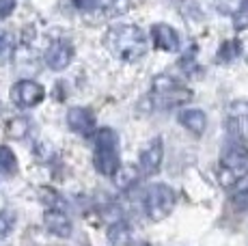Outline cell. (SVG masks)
I'll return each instance as SVG.
<instances>
[{"label": "cell", "instance_id": "cell-9", "mask_svg": "<svg viewBox=\"0 0 248 246\" xmlns=\"http://www.w3.org/2000/svg\"><path fill=\"white\" fill-rule=\"evenodd\" d=\"M71 56H74V48L67 44V41H59L54 44L47 52V67L52 72H63L65 67L71 63Z\"/></svg>", "mask_w": 248, "mask_h": 246}, {"label": "cell", "instance_id": "cell-13", "mask_svg": "<svg viewBox=\"0 0 248 246\" xmlns=\"http://www.w3.org/2000/svg\"><path fill=\"white\" fill-rule=\"evenodd\" d=\"M17 171V158L7 145H0V173L2 175H16Z\"/></svg>", "mask_w": 248, "mask_h": 246}, {"label": "cell", "instance_id": "cell-3", "mask_svg": "<svg viewBox=\"0 0 248 246\" xmlns=\"http://www.w3.org/2000/svg\"><path fill=\"white\" fill-rule=\"evenodd\" d=\"M175 190L166 184H154L145 195V212L151 220H164L175 207Z\"/></svg>", "mask_w": 248, "mask_h": 246}, {"label": "cell", "instance_id": "cell-14", "mask_svg": "<svg viewBox=\"0 0 248 246\" xmlns=\"http://www.w3.org/2000/svg\"><path fill=\"white\" fill-rule=\"evenodd\" d=\"M240 52H242V44L237 39L225 41V44L220 46V50H218V61H222V63H231V61H235L237 56H240Z\"/></svg>", "mask_w": 248, "mask_h": 246}, {"label": "cell", "instance_id": "cell-15", "mask_svg": "<svg viewBox=\"0 0 248 246\" xmlns=\"http://www.w3.org/2000/svg\"><path fill=\"white\" fill-rule=\"evenodd\" d=\"M108 240H110L112 246H125L130 242V231H127L125 225H112L110 229H108Z\"/></svg>", "mask_w": 248, "mask_h": 246}, {"label": "cell", "instance_id": "cell-11", "mask_svg": "<svg viewBox=\"0 0 248 246\" xmlns=\"http://www.w3.org/2000/svg\"><path fill=\"white\" fill-rule=\"evenodd\" d=\"M46 227L50 233L59 235V238H67V235H71V229H74V225H71V220L67 218V216L63 214V212H47L46 214Z\"/></svg>", "mask_w": 248, "mask_h": 246}, {"label": "cell", "instance_id": "cell-6", "mask_svg": "<svg viewBox=\"0 0 248 246\" xmlns=\"http://www.w3.org/2000/svg\"><path fill=\"white\" fill-rule=\"evenodd\" d=\"M95 169L99 175L104 177H114L121 171V160H119V151L117 149H99L95 147Z\"/></svg>", "mask_w": 248, "mask_h": 246}, {"label": "cell", "instance_id": "cell-20", "mask_svg": "<svg viewBox=\"0 0 248 246\" xmlns=\"http://www.w3.org/2000/svg\"><path fill=\"white\" fill-rule=\"evenodd\" d=\"M76 7L82 9V11H91V9H97L102 4V0H74Z\"/></svg>", "mask_w": 248, "mask_h": 246}, {"label": "cell", "instance_id": "cell-17", "mask_svg": "<svg viewBox=\"0 0 248 246\" xmlns=\"http://www.w3.org/2000/svg\"><path fill=\"white\" fill-rule=\"evenodd\" d=\"M233 28L235 31H246L248 28V0L237 7V11L233 13Z\"/></svg>", "mask_w": 248, "mask_h": 246}, {"label": "cell", "instance_id": "cell-4", "mask_svg": "<svg viewBox=\"0 0 248 246\" xmlns=\"http://www.w3.org/2000/svg\"><path fill=\"white\" fill-rule=\"evenodd\" d=\"M46 97V89L35 80H20L13 84L11 89V99L20 108H32Z\"/></svg>", "mask_w": 248, "mask_h": 246}, {"label": "cell", "instance_id": "cell-19", "mask_svg": "<svg viewBox=\"0 0 248 246\" xmlns=\"http://www.w3.org/2000/svg\"><path fill=\"white\" fill-rule=\"evenodd\" d=\"M16 9V0H0V17H9Z\"/></svg>", "mask_w": 248, "mask_h": 246}, {"label": "cell", "instance_id": "cell-21", "mask_svg": "<svg viewBox=\"0 0 248 246\" xmlns=\"http://www.w3.org/2000/svg\"><path fill=\"white\" fill-rule=\"evenodd\" d=\"M26 121H13L11 123V136H16V138H22L24 132H26Z\"/></svg>", "mask_w": 248, "mask_h": 246}, {"label": "cell", "instance_id": "cell-8", "mask_svg": "<svg viewBox=\"0 0 248 246\" xmlns=\"http://www.w3.org/2000/svg\"><path fill=\"white\" fill-rule=\"evenodd\" d=\"M151 41L155 48L164 52H175L179 48V35L173 26L169 24H155L151 26Z\"/></svg>", "mask_w": 248, "mask_h": 246}, {"label": "cell", "instance_id": "cell-5", "mask_svg": "<svg viewBox=\"0 0 248 246\" xmlns=\"http://www.w3.org/2000/svg\"><path fill=\"white\" fill-rule=\"evenodd\" d=\"M162 160H164V145H162V138H154L142 149L140 158H138V169H140L142 175H155L162 167Z\"/></svg>", "mask_w": 248, "mask_h": 246}, {"label": "cell", "instance_id": "cell-7", "mask_svg": "<svg viewBox=\"0 0 248 246\" xmlns=\"http://www.w3.org/2000/svg\"><path fill=\"white\" fill-rule=\"evenodd\" d=\"M67 125L74 132H78V134L89 136L95 127V117L89 108L74 106V108H69V112H67Z\"/></svg>", "mask_w": 248, "mask_h": 246}, {"label": "cell", "instance_id": "cell-1", "mask_svg": "<svg viewBox=\"0 0 248 246\" xmlns=\"http://www.w3.org/2000/svg\"><path fill=\"white\" fill-rule=\"evenodd\" d=\"M106 44L123 61H138L147 52L145 35L136 26H112L106 37Z\"/></svg>", "mask_w": 248, "mask_h": 246}, {"label": "cell", "instance_id": "cell-10", "mask_svg": "<svg viewBox=\"0 0 248 246\" xmlns=\"http://www.w3.org/2000/svg\"><path fill=\"white\" fill-rule=\"evenodd\" d=\"M179 123L186 130L192 132V134L201 136L205 132V127H207V117H205V112L199 110V108H190V110L179 112Z\"/></svg>", "mask_w": 248, "mask_h": 246}, {"label": "cell", "instance_id": "cell-18", "mask_svg": "<svg viewBox=\"0 0 248 246\" xmlns=\"http://www.w3.org/2000/svg\"><path fill=\"white\" fill-rule=\"evenodd\" d=\"M13 227H16V214L2 210L0 212V238H7L13 231Z\"/></svg>", "mask_w": 248, "mask_h": 246}, {"label": "cell", "instance_id": "cell-16", "mask_svg": "<svg viewBox=\"0 0 248 246\" xmlns=\"http://www.w3.org/2000/svg\"><path fill=\"white\" fill-rule=\"evenodd\" d=\"M231 205L235 212H248V182L240 184V188L233 192Z\"/></svg>", "mask_w": 248, "mask_h": 246}, {"label": "cell", "instance_id": "cell-2", "mask_svg": "<svg viewBox=\"0 0 248 246\" xmlns=\"http://www.w3.org/2000/svg\"><path fill=\"white\" fill-rule=\"evenodd\" d=\"M248 171V149L242 143H231L220 160V182L222 186L237 184Z\"/></svg>", "mask_w": 248, "mask_h": 246}, {"label": "cell", "instance_id": "cell-12", "mask_svg": "<svg viewBox=\"0 0 248 246\" xmlns=\"http://www.w3.org/2000/svg\"><path fill=\"white\" fill-rule=\"evenodd\" d=\"M95 147L99 149H119V134L112 127H102L95 134Z\"/></svg>", "mask_w": 248, "mask_h": 246}, {"label": "cell", "instance_id": "cell-22", "mask_svg": "<svg viewBox=\"0 0 248 246\" xmlns=\"http://www.w3.org/2000/svg\"><path fill=\"white\" fill-rule=\"evenodd\" d=\"M0 50H2V37H0Z\"/></svg>", "mask_w": 248, "mask_h": 246}]
</instances>
